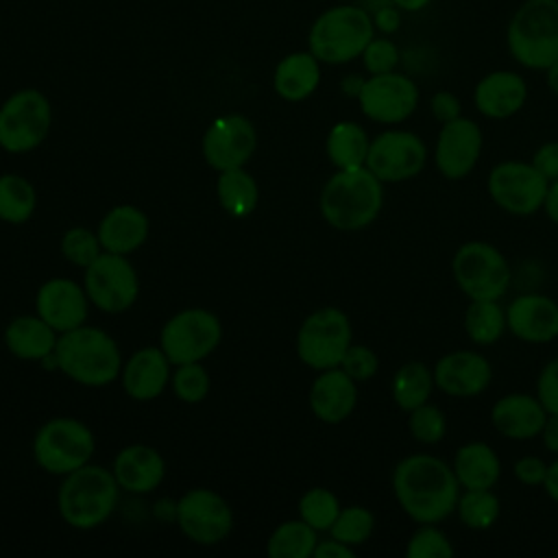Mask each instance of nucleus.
<instances>
[{
  "instance_id": "obj_1",
  "label": "nucleus",
  "mask_w": 558,
  "mask_h": 558,
  "mask_svg": "<svg viewBox=\"0 0 558 558\" xmlns=\"http://www.w3.org/2000/svg\"><path fill=\"white\" fill-rule=\"evenodd\" d=\"M460 490L453 466L434 453H410L392 471V495L414 523H440L451 517Z\"/></svg>"
},
{
  "instance_id": "obj_2",
  "label": "nucleus",
  "mask_w": 558,
  "mask_h": 558,
  "mask_svg": "<svg viewBox=\"0 0 558 558\" xmlns=\"http://www.w3.org/2000/svg\"><path fill=\"white\" fill-rule=\"evenodd\" d=\"M320 216L338 231L371 227L384 207V183L366 168L336 170L320 190Z\"/></svg>"
},
{
  "instance_id": "obj_3",
  "label": "nucleus",
  "mask_w": 558,
  "mask_h": 558,
  "mask_svg": "<svg viewBox=\"0 0 558 558\" xmlns=\"http://www.w3.org/2000/svg\"><path fill=\"white\" fill-rule=\"evenodd\" d=\"M54 364L72 381L92 388L111 384L122 371V357L116 340L107 331L85 325L59 336Z\"/></svg>"
},
{
  "instance_id": "obj_4",
  "label": "nucleus",
  "mask_w": 558,
  "mask_h": 558,
  "mask_svg": "<svg viewBox=\"0 0 558 558\" xmlns=\"http://www.w3.org/2000/svg\"><path fill=\"white\" fill-rule=\"evenodd\" d=\"M375 37L373 15L357 4L325 9L310 26L307 50L327 65H344L362 57Z\"/></svg>"
},
{
  "instance_id": "obj_5",
  "label": "nucleus",
  "mask_w": 558,
  "mask_h": 558,
  "mask_svg": "<svg viewBox=\"0 0 558 558\" xmlns=\"http://www.w3.org/2000/svg\"><path fill=\"white\" fill-rule=\"evenodd\" d=\"M510 57L525 70H547L558 61V0H523L508 26Z\"/></svg>"
},
{
  "instance_id": "obj_6",
  "label": "nucleus",
  "mask_w": 558,
  "mask_h": 558,
  "mask_svg": "<svg viewBox=\"0 0 558 558\" xmlns=\"http://www.w3.org/2000/svg\"><path fill=\"white\" fill-rule=\"evenodd\" d=\"M118 490L113 471L87 462L63 475L57 493L59 514L74 530H94L111 517Z\"/></svg>"
},
{
  "instance_id": "obj_7",
  "label": "nucleus",
  "mask_w": 558,
  "mask_h": 558,
  "mask_svg": "<svg viewBox=\"0 0 558 558\" xmlns=\"http://www.w3.org/2000/svg\"><path fill=\"white\" fill-rule=\"evenodd\" d=\"M451 275L469 301H499L512 279L506 255L490 242L469 240L451 257Z\"/></svg>"
},
{
  "instance_id": "obj_8",
  "label": "nucleus",
  "mask_w": 558,
  "mask_h": 558,
  "mask_svg": "<svg viewBox=\"0 0 558 558\" xmlns=\"http://www.w3.org/2000/svg\"><path fill=\"white\" fill-rule=\"evenodd\" d=\"M96 449L92 429L72 416L46 421L33 438L35 462L50 475H68L87 464Z\"/></svg>"
},
{
  "instance_id": "obj_9",
  "label": "nucleus",
  "mask_w": 558,
  "mask_h": 558,
  "mask_svg": "<svg viewBox=\"0 0 558 558\" xmlns=\"http://www.w3.org/2000/svg\"><path fill=\"white\" fill-rule=\"evenodd\" d=\"M353 342L351 320L340 307H318L299 327L296 355L314 368L327 371L340 366L347 349Z\"/></svg>"
},
{
  "instance_id": "obj_10",
  "label": "nucleus",
  "mask_w": 558,
  "mask_h": 558,
  "mask_svg": "<svg viewBox=\"0 0 558 558\" xmlns=\"http://www.w3.org/2000/svg\"><path fill=\"white\" fill-rule=\"evenodd\" d=\"M549 181L532 166V161L506 159L493 166L486 179L490 201L506 214L517 218L534 216L543 209Z\"/></svg>"
},
{
  "instance_id": "obj_11",
  "label": "nucleus",
  "mask_w": 558,
  "mask_h": 558,
  "mask_svg": "<svg viewBox=\"0 0 558 558\" xmlns=\"http://www.w3.org/2000/svg\"><path fill=\"white\" fill-rule=\"evenodd\" d=\"M50 122L48 98L39 89H20L0 107V146L7 153H28L46 140Z\"/></svg>"
},
{
  "instance_id": "obj_12",
  "label": "nucleus",
  "mask_w": 558,
  "mask_h": 558,
  "mask_svg": "<svg viewBox=\"0 0 558 558\" xmlns=\"http://www.w3.org/2000/svg\"><path fill=\"white\" fill-rule=\"evenodd\" d=\"M429 159L423 137L408 129L388 126L371 140L366 168L381 183H403L416 179Z\"/></svg>"
},
{
  "instance_id": "obj_13",
  "label": "nucleus",
  "mask_w": 558,
  "mask_h": 558,
  "mask_svg": "<svg viewBox=\"0 0 558 558\" xmlns=\"http://www.w3.org/2000/svg\"><path fill=\"white\" fill-rule=\"evenodd\" d=\"M222 338V325L216 314L203 307H190L177 312L161 329L159 347L170 360V364L201 362L214 349H218Z\"/></svg>"
},
{
  "instance_id": "obj_14",
  "label": "nucleus",
  "mask_w": 558,
  "mask_h": 558,
  "mask_svg": "<svg viewBox=\"0 0 558 558\" xmlns=\"http://www.w3.org/2000/svg\"><path fill=\"white\" fill-rule=\"evenodd\" d=\"M418 85L403 72L368 74L357 94L360 111L377 124L397 126L412 118L418 107Z\"/></svg>"
},
{
  "instance_id": "obj_15",
  "label": "nucleus",
  "mask_w": 558,
  "mask_h": 558,
  "mask_svg": "<svg viewBox=\"0 0 558 558\" xmlns=\"http://www.w3.org/2000/svg\"><path fill=\"white\" fill-rule=\"evenodd\" d=\"M85 294L87 299L107 314H120L129 310L137 294L140 281L137 272L124 255L100 253L85 268Z\"/></svg>"
},
{
  "instance_id": "obj_16",
  "label": "nucleus",
  "mask_w": 558,
  "mask_h": 558,
  "mask_svg": "<svg viewBox=\"0 0 558 558\" xmlns=\"http://www.w3.org/2000/svg\"><path fill=\"white\" fill-rule=\"evenodd\" d=\"M181 532L198 545L225 541L233 527L229 504L211 488H192L174 506Z\"/></svg>"
},
{
  "instance_id": "obj_17",
  "label": "nucleus",
  "mask_w": 558,
  "mask_h": 558,
  "mask_svg": "<svg viewBox=\"0 0 558 558\" xmlns=\"http://www.w3.org/2000/svg\"><path fill=\"white\" fill-rule=\"evenodd\" d=\"M482 148H484V135L475 120L466 116L449 120L440 124L436 135V144H434L436 170L447 181H462L475 170L482 157Z\"/></svg>"
},
{
  "instance_id": "obj_18",
  "label": "nucleus",
  "mask_w": 558,
  "mask_h": 558,
  "mask_svg": "<svg viewBox=\"0 0 558 558\" xmlns=\"http://www.w3.org/2000/svg\"><path fill=\"white\" fill-rule=\"evenodd\" d=\"M255 146V126L242 113H227L216 118L203 135V157L218 172L244 168V163L253 157Z\"/></svg>"
},
{
  "instance_id": "obj_19",
  "label": "nucleus",
  "mask_w": 558,
  "mask_h": 558,
  "mask_svg": "<svg viewBox=\"0 0 558 558\" xmlns=\"http://www.w3.org/2000/svg\"><path fill=\"white\" fill-rule=\"evenodd\" d=\"M432 371L436 388L456 399H471L482 395L493 379V366L488 357L473 349H458L440 355Z\"/></svg>"
},
{
  "instance_id": "obj_20",
  "label": "nucleus",
  "mask_w": 558,
  "mask_h": 558,
  "mask_svg": "<svg viewBox=\"0 0 558 558\" xmlns=\"http://www.w3.org/2000/svg\"><path fill=\"white\" fill-rule=\"evenodd\" d=\"M508 331L527 344H547L558 338V303L541 292L514 296L506 307Z\"/></svg>"
},
{
  "instance_id": "obj_21",
  "label": "nucleus",
  "mask_w": 558,
  "mask_h": 558,
  "mask_svg": "<svg viewBox=\"0 0 558 558\" xmlns=\"http://www.w3.org/2000/svg\"><path fill=\"white\" fill-rule=\"evenodd\" d=\"M35 310L57 333L76 329L87 318L85 288L72 279L52 277L39 286Z\"/></svg>"
},
{
  "instance_id": "obj_22",
  "label": "nucleus",
  "mask_w": 558,
  "mask_h": 558,
  "mask_svg": "<svg viewBox=\"0 0 558 558\" xmlns=\"http://www.w3.org/2000/svg\"><path fill=\"white\" fill-rule=\"evenodd\" d=\"M527 102V83L514 70H493L473 87V105L488 120H508Z\"/></svg>"
},
{
  "instance_id": "obj_23",
  "label": "nucleus",
  "mask_w": 558,
  "mask_h": 558,
  "mask_svg": "<svg viewBox=\"0 0 558 558\" xmlns=\"http://www.w3.org/2000/svg\"><path fill=\"white\" fill-rule=\"evenodd\" d=\"M547 410L536 395L508 392L499 397L490 408V425L508 440H534L538 438Z\"/></svg>"
},
{
  "instance_id": "obj_24",
  "label": "nucleus",
  "mask_w": 558,
  "mask_h": 558,
  "mask_svg": "<svg viewBox=\"0 0 558 558\" xmlns=\"http://www.w3.org/2000/svg\"><path fill=\"white\" fill-rule=\"evenodd\" d=\"M357 405V381L351 379L340 366L318 371L310 388V410L312 414L327 423L338 425L347 421Z\"/></svg>"
},
{
  "instance_id": "obj_25",
  "label": "nucleus",
  "mask_w": 558,
  "mask_h": 558,
  "mask_svg": "<svg viewBox=\"0 0 558 558\" xmlns=\"http://www.w3.org/2000/svg\"><path fill=\"white\" fill-rule=\"evenodd\" d=\"M170 379V360L161 347L137 349L122 366V388L135 401L159 397Z\"/></svg>"
},
{
  "instance_id": "obj_26",
  "label": "nucleus",
  "mask_w": 558,
  "mask_h": 558,
  "mask_svg": "<svg viewBox=\"0 0 558 558\" xmlns=\"http://www.w3.org/2000/svg\"><path fill=\"white\" fill-rule=\"evenodd\" d=\"M111 471L122 490L144 495L153 493L161 484L166 475V462L161 453L148 445H129L120 449Z\"/></svg>"
},
{
  "instance_id": "obj_27",
  "label": "nucleus",
  "mask_w": 558,
  "mask_h": 558,
  "mask_svg": "<svg viewBox=\"0 0 558 558\" xmlns=\"http://www.w3.org/2000/svg\"><path fill=\"white\" fill-rule=\"evenodd\" d=\"M148 227V216L140 207L116 205L102 216L96 233L105 251L129 255L146 242Z\"/></svg>"
},
{
  "instance_id": "obj_28",
  "label": "nucleus",
  "mask_w": 558,
  "mask_h": 558,
  "mask_svg": "<svg viewBox=\"0 0 558 558\" xmlns=\"http://www.w3.org/2000/svg\"><path fill=\"white\" fill-rule=\"evenodd\" d=\"M320 85V61L310 50L286 54L272 74V87L279 98L301 102Z\"/></svg>"
},
{
  "instance_id": "obj_29",
  "label": "nucleus",
  "mask_w": 558,
  "mask_h": 558,
  "mask_svg": "<svg viewBox=\"0 0 558 558\" xmlns=\"http://www.w3.org/2000/svg\"><path fill=\"white\" fill-rule=\"evenodd\" d=\"M453 473L462 490L493 488L501 477L499 453L484 440H471L456 449Z\"/></svg>"
},
{
  "instance_id": "obj_30",
  "label": "nucleus",
  "mask_w": 558,
  "mask_h": 558,
  "mask_svg": "<svg viewBox=\"0 0 558 558\" xmlns=\"http://www.w3.org/2000/svg\"><path fill=\"white\" fill-rule=\"evenodd\" d=\"M57 331L37 316H17L4 329V344L9 353L20 360H46L54 353Z\"/></svg>"
},
{
  "instance_id": "obj_31",
  "label": "nucleus",
  "mask_w": 558,
  "mask_h": 558,
  "mask_svg": "<svg viewBox=\"0 0 558 558\" xmlns=\"http://www.w3.org/2000/svg\"><path fill=\"white\" fill-rule=\"evenodd\" d=\"M371 137L366 129L357 122L342 120L336 122L325 140V150L336 170H351L366 166Z\"/></svg>"
},
{
  "instance_id": "obj_32",
  "label": "nucleus",
  "mask_w": 558,
  "mask_h": 558,
  "mask_svg": "<svg viewBox=\"0 0 558 558\" xmlns=\"http://www.w3.org/2000/svg\"><path fill=\"white\" fill-rule=\"evenodd\" d=\"M436 384H434V371L425 362L410 360L401 364L392 375V401L399 410L410 412L432 399Z\"/></svg>"
},
{
  "instance_id": "obj_33",
  "label": "nucleus",
  "mask_w": 558,
  "mask_h": 558,
  "mask_svg": "<svg viewBox=\"0 0 558 558\" xmlns=\"http://www.w3.org/2000/svg\"><path fill=\"white\" fill-rule=\"evenodd\" d=\"M508 331L506 307L499 301H469L464 312V333L477 347H490Z\"/></svg>"
},
{
  "instance_id": "obj_34",
  "label": "nucleus",
  "mask_w": 558,
  "mask_h": 558,
  "mask_svg": "<svg viewBox=\"0 0 558 558\" xmlns=\"http://www.w3.org/2000/svg\"><path fill=\"white\" fill-rule=\"evenodd\" d=\"M216 194L220 207L233 218H244L253 214L259 198L257 183L244 168L222 170L216 181Z\"/></svg>"
},
{
  "instance_id": "obj_35",
  "label": "nucleus",
  "mask_w": 558,
  "mask_h": 558,
  "mask_svg": "<svg viewBox=\"0 0 558 558\" xmlns=\"http://www.w3.org/2000/svg\"><path fill=\"white\" fill-rule=\"evenodd\" d=\"M318 545L316 530L303 519L283 521L268 538L266 554L270 558H310Z\"/></svg>"
},
{
  "instance_id": "obj_36",
  "label": "nucleus",
  "mask_w": 558,
  "mask_h": 558,
  "mask_svg": "<svg viewBox=\"0 0 558 558\" xmlns=\"http://www.w3.org/2000/svg\"><path fill=\"white\" fill-rule=\"evenodd\" d=\"M456 514L464 527L484 532L497 523V519L501 514V501L493 493V488L460 490V497L456 504Z\"/></svg>"
},
{
  "instance_id": "obj_37",
  "label": "nucleus",
  "mask_w": 558,
  "mask_h": 558,
  "mask_svg": "<svg viewBox=\"0 0 558 558\" xmlns=\"http://www.w3.org/2000/svg\"><path fill=\"white\" fill-rule=\"evenodd\" d=\"M37 205V194L31 181L20 174H0V220L20 225L26 222Z\"/></svg>"
},
{
  "instance_id": "obj_38",
  "label": "nucleus",
  "mask_w": 558,
  "mask_h": 558,
  "mask_svg": "<svg viewBox=\"0 0 558 558\" xmlns=\"http://www.w3.org/2000/svg\"><path fill=\"white\" fill-rule=\"evenodd\" d=\"M375 532V514L364 506H347L340 508L329 534L351 547L364 545Z\"/></svg>"
},
{
  "instance_id": "obj_39",
  "label": "nucleus",
  "mask_w": 558,
  "mask_h": 558,
  "mask_svg": "<svg viewBox=\"0 0 558 558\" xmlns=\"http://www.w3.org/2000/svg\"><path fill=\"white\" fill-rule=\"evenodd\" d=\"M338 512L340 501L329 488L314 486L299 499V517L305 523H310L316 532H329Z\"/></svg>"
},
{
  "instance_id": "obj_40",
  "label": "nucleus",
  "mask_w": 558,
  "mask_h": 558,
  "mask_svg": "<svg viewBox=\"0 0 558 558\" xmlns=\"http://www.w3.org/2000/svg\"><path fill=\"white\" fill-rule=\"evenodd\" d=\"M453 554L456 547L438 523H416V530L405 543L408 558H451Z\"/></svg>"
},
{
  "instance_id": "obj_41",
  "label": "nucleus",
  "mask_w": 558,
  "mask_h": 558,
  "mask_svg": "<svg viewBox=\"0 0 558 558\" xmlns=\"http://www.w3.org/2000/svg\"><path fill=\"white\" fill-rule=\"evenodd\" d=\"M408 432L418 445H438L447 436V414L427 401L408 412Z\"/></svg>"
},
{
  "instance_id": "obj_42",
  "label": "nucleus",
  "mask_w": 558,
  "mask_h": 558,
  "mask_svg": "<svg viewBox=\"0 0 558 558\" xmlns=\"http://www.w3.org/2000/svg\"><path fill=\"white\" fill-rule=\"evenodd\" d=\"M100 240L87 227H72L61 235V255L81 268H87L100 255Z\"/></svg>"
},
{
  "instance_id": "obj_43",
  "label": "nucleus",
  "mask_w": 558,
  "mask_h": 558,
  "mask_svg": "<svg viewBox=\"0 0 558 558\" xmlns=\"http://www.w3.org/2000/svg\"><path fill=\"white\" fill-rule=\"evenodd\" d=\"M172 390L183 403H201L209 392V375L201 362L179 364L172 375Z\"/></svg>"
},
{
  "instance_id": "obj_44",
  "label": "nucleus",
  "mask_w": 558,
  "mask_h": 558,
  "mask_svg": "<svg viewBox=\"0 0 558 558\" xmlns=\"http://www.w3.org/2000/svg\"><path fill=\"white\" fill-rule=\"evenodd\" d=\"M360 59L368 74H386L397 70L401 61V52H399V46L388 35H381V37L375 35L364 48Z\"/></svg>"
},
{
  "instance_id": "obj_45",
  "label": "nucleus",
  "mask_w": 558,
  "mask_h": 558,
  "mask_svg": "<svg viewBox=\"0 0 558 558\" xmlns=\"http://www.w3.org/2000/svg\"><path fill=\"white\" fill-rule=\"evenodd\" d=\"M340 368L351 377L355 379L357 384L360 381H368L377 375L379 371V357L377 353L366 347V344H353L347 349L342 362H340Z\"/></svg>"
},
{
  "instance_id": "obj_46",
  "label": "nucleus",
  "mask_w": 558,
  "mask_h": 558,
  "mask_svg": "<svg viewBox=\"0 0 558 558\" xmlns=\"http://www.w3.org/2000/svg\"><path fill=\"white\" fill-rule=\"evenodd\" d=\"M538 401L547 410V414H558V357H551L536 377Z\"/></svg>"
},
{
  "instance_id": "obj_47",
  "label": "nucleus",
  "mask_w": 558,
  "mask_h": 558,
  "mask_svg": "<svg viewBox=\"0 0 558 558\" xmlns=\"http://www.w3.org/2000/svg\"><path fill=\"white\" fill-rule=\"evenodd\" d=\"M512 475L523 486H543L547 475V462L538 456H521L512 464Z\"/></svg>"
},
{
  "instance_id": "obj_48",
  "label": "nucleus",
  "mask_w": 558,
  "mask_h": 558,
  "mask_svg": "<svg viewBox=\"0 0 558 558\" xmlns=\"http://www.w3.org/2000/svg\"><path fill=\"white\" fill-rule=\"evenodd\" d=\"M429 113L434 116L436 122L445 124V122L456 120V118L462 116V102L453 92L440 89V92H434L429 96Z\"/></svg>"
},
{
  "instance_id": "obj_49",
  "label": "nucleus",
  "mask_w": 558,
  "mask_h": 558,
  "mask_svg": "<svg viewBox=\"0 0 558 558\" xmlns=\"http://www.w3.org/2000/svg\"><path fill=\"white\" fill-rule=\"evenodd\" d=\"M530 161L547 181H556L558 179V140L543 142L534 150Z\"/></svg>"
},
{
  "instance_id": "obj_50",
  "label": "nucleus",
  "mask_w": 558,
  "mask_h": 558,
  "mask_svg": "<svg viewBox=\"0 0 558 558\" xmlns=\"http://www.w3.org/2000/svg\"><path fill=\"white\" fill-rule=\"evenodd\" d=\"M373 24H375V31H379L381 35H392L401 26V11L388 2L375 11Z\"/></svg>"
},
{
  "instance_id": "obj_51",
  "label": "nucleus",
  "mask_w": 558,
  "mask_h": 558,
  "mask_svg": "<svg viewBox=\"0 0 558 558\" xmlns=\"http://www.w3.org/2000/svg\"><path fill=\"white\" fill-rule=\"evenodd\" d=\"M355 556V547L338 541V538H327V541H318L316 549H314V558H353Z\"/></svg>"
},
{
  "instance_id": "obj_52",
  "label": "nucleus",
  "mask_w": 558,
  "mask_h": 558,
  "mask_svg": "<svg viewBox=\"0 0 558 558\" xmlns=\"http://www.w3.org/2000/svg\"><path fill=\"white\" fill-rule=\"evenodd\" d=\"M538 438L549 453L558 456V414H547Z\"/></svg>"
},
{
  "instance_id": "obj_53",
  "label": "nucleus",
  "mask_w": 558,
  "mask_h": 558,
  "mask_svg": "<svg viewBox=\"0 0 558 558\" xmlns=\"http://www.w3.org/2000/svg\"><path fill=\"white\" fill-rule=\"evenodd\" d=\"M543 211L558 227V179L549 181V187H547V194H545V203H543Z\"/></svg>"
},
{
  "instance_id": "obj_54",
  "label": "nucleus",
  "mask_w": 558,
  "mask_h": 558,
  "mask_svg": "<svg viewBox=\"0 0 558 558\" xmlns=\"http://www.w3.org/2000/svg\"><path fill=\"white\" fill-rule=\"evenodd\" d=\"M543 488H545L547 497L558 504V458L547 464V475H545Z\"/></svg>"
},
{
  "instance_id": "obj_55",
  "label": "nucleus",
  "mask_w": 558,
  "mask_h": 558,
  "mask_svg": "<svg viewBox=\"0 0 558 558\" xmlns=\"http://www.w3.org/2000/svg\"><path fill=\"white\" fill-rule=\"evenodd\" d=\"M388 2L395 4L401 13H418V11L427 9L432 0H388Z\"/></svg>"
},
{
  "instance_id": "obj_56",
  "label": "nucleus",
  "mask_w": 558,
  "mask_h": 558,
  "mask_svg": "<svg viewBox=\"0 0 558 558\" xmlns=\"http://www.w3.org/2000/svg\"><path fill=\"white\" fill-rule=\"evenodd\" d=\"M545 83L549 87V92L554 96H558V61H554L547 70H545Z\"/></svg>"
},
{
  "instance_id": "obj_57",
  "label": "nucleus",
  "mask_w": 558,
  "mask_h": 558,
  "mask_svg": "<svg viewBox=\"0 0 558 558\" xmlns=\"http://www.w3.org/2000/svg\"><path fill=\"white\" fill-rule=\"evenodd\" d=\"M362 83H364V78H360V76H347L344 78V83H342V89L347 92V94H351V96H355L357 98V94H360V89H362Z\"/></svg>"
}]
</instances>
